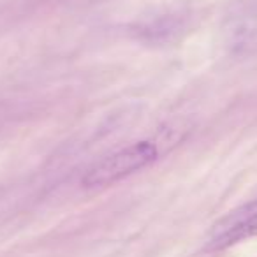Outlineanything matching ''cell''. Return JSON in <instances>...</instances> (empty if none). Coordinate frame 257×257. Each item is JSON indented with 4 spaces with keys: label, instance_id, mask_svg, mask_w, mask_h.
I'll use <instances>...</instances> for the list:
<instances>
[{
    "label": "cell",
    "instance_id": "obj_1",
    "mask_svg": "<svg viewBox=\"0 0 257 257\" xmlns=\"http://www.w3.org/2000/svg\"><path fill=\"white\" fill-rule=\"evenodd\" d=\"M159 159V148L152 141H138L100 161L93 162L83 175L85 187H106L148 168Z\"/></svg>",
    "mask_w": 257,
    "mask_h": 257
},
{
    "label": "cell",
    "instance_id": "obj_2",
    "mask_svg": "<svg viewBox=\"0 0 257 257\" xmlns=\"http://www.w3.org/2000/svg\"><path fill=\"white\" fill-rule=\"evenodd\" d=\"M252 236H257V199L243 204L241 208L220 218L210 232L208 248H227Z\"/></svg>",
    "mask_w": 257,
    "mask_h": 257
}]
</instances>
